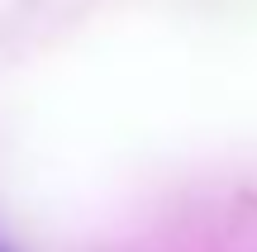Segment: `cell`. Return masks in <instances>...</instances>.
I'll use <instances>...</instances> for the list:
<instances>
[{"instance_id": "6da1fadb", "label": "cell", "mask_w": 257, "mask_h": 252, "mask_svg": "<svg viewBox=\"0 0 257 252\" xmlns=\"http://www.w3.org/2000/svg\"><path fill=\"white\" fill-rule=\"evenodd\" d=\"M0 252H10V247H0Z\"/></svg>"}]
</instances>
